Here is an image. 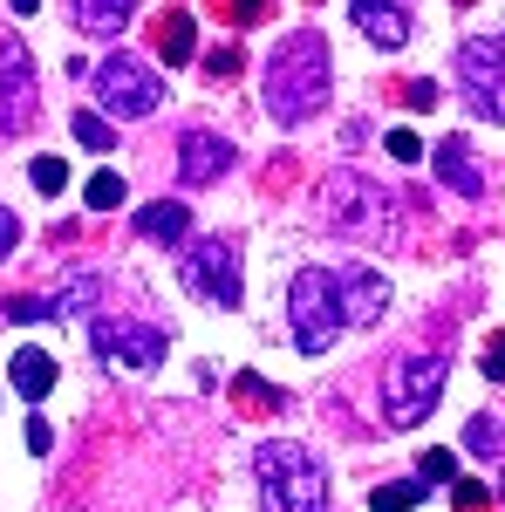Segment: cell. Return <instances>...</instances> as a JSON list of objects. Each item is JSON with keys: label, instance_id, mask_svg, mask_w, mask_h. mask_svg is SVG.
<instances>
[{"label": "cell", "instance_id": "6da1fadb", "mask_svg": "<svg viewBox=\"0 0 505 512\" xmlns=\"http://www.w3.org/2000/svg\"><path fill=\"white\" fill-rule=\"evenodd\" d=\"M328 55H335V48H328V35H314V28H294V35L267 55V110H273V123L301 130L308 117L328 110V82H335V62H328Z\"/></svg>", "mask_w": 505, "mask_h": 512}, {"label": "cell", "instance_id": "7a4b0ae2", "mask_svg": "<svg viewBox=\"0 0 505 512\" xmlns=\"http://www.w3.org/2000/svg\"><path fill=\"white\" fill-rule=\"evenodd\" d=\"M314 205H321V226L335 239H349V246H389L396 239V192H383V178H369V171H355V164H342V171H328L321 178V192H314Z\"/></svg>", "mask_w": 505, "mask_h": 512}, {"label": "cell", "instance_id": "3957f363", "mask_svg": "<svg viewBox=\"0 0 505 512\" xmlns=\"http://www.w3.org/2000/svg\"><path fill=\"white\" fill-rule=\"evenodd\" d=\"M253 472H260V506L267 512H328V472L308 444L267 437L253 451Z\"/></svg>", "mask_w": 505, "mask_h": 512}, {"label": "cell", "instance_id": "277c9868", "mask_svg": "<svg viewBox=\"0 0 505 512\" xmlns=\"http://www.w3.org/2000/svg\"><path fill=\"white\" fill-rule=\"evenodd\" d=\"M287 321H294V349L328 355V342L342 335V301H335V274L328 267H301L287 287Z\"/></svg>", "mask_w": 505, "mask_h": 512}, {"label": "cell", "instance_id": "5b68a950", "mask_svg": "<svg viewBox=\"0 0 505 512\" xmlns=\"http://www.w3.org/2000/svg\"><path fill=\"white\" fill-rule=\"evenodd\" d=\"M437 396H444V355H396L383 369V417L396 431L424 424L437 410Z\"/></svg>", "mask_w": 505, "mask_h": 512}, {"label": "cell", "instance_id": "8992f818", "mask_svg": "<svg viewBox=\"0 0 505 512\" xmlns=\"http://www.w3.org/2000/svg\"><path fill=\"white\" fill-rule=\"evenodd\" d=\"M178 280L205 308H239V294H246V280H239V239H198V246H185Z\"/></svg>", "mask_w": 505, "mask_h": 512}, {"label": "cell", "instance_id": "52a82bcc", "mask_svg": "<svg viewBox=\"0 0 505 512\" xmlns=\"http://www.w3.org/2000/svg\"><path fill=\"white\" fill-rule=\"evenodd\" d=\"M96 96H103V110L110 117H157V103H164V82H157L151 62H137V55H110V62H96Z\"/></svg>", "mask_w": 505, "mask_h": 512}, {"label": "cell", "instance_id": "ba28073f", "mask_svg": "<svg viewBox=\"0 0 505 512\" xmlns=\"http://www.w3.org/2000/svg\"><path fill=\"white\" fill-rule=\"evenodd\" d=\"M458 89L478 117L505 123V35H471L458 48Z\"/></svg>", "mask_w": 505, "mask_h": 512}, {"label": "cell", "instance_id": "9c48e42d", "mask_svg": "<svg viewBox=\"0 0 505 512\" xmlns=\"http://www.w3.org/2000/svg\"><path fill=\"white\" fill-rule=\"evenodd\" d=\"M41 117V76L21 35H0V137H21Z\"/></svg>", "mask_w": 505, "mask_h": 512}, {"label": "cell", "instance_id": "30bf717a", "mask_svg": "<svg viewBox=\"0 0 505 512\" xmlns=\"http://www.w3.org/2000/svg\"><path fill=\"white\" fill-rule=\"evenodd\" d=\"M89 349L103 355L110 369H130V376H151L164 349H171V335L151 328V321H96L89 328Z\"/></svg>", "mask_w": 505, "mask_h": 512}, {"label": "cell", "instance_id": "8fae6325", "mask_svg": "<svg viewBox=\"0 0 505 512\" xmlns=\"http://www.w3.org/2000/svg\"><path fill=\"white\" fill-rule=\"evenodd\" d=\"M335 274V301H342V328H369L389 308V280L369 267H328Z\"/></svg>", "mask_w": 505, "mask_h": 512}, {"label": "cell", "instance_id": "7c38bea8", "mask_svg": "<svg viewBox=\"0 0 505 512\" xmlns=\"http://www.w3.org/2000/svg\"><path fill=\"white\" fill-rule=\"evenodd\" d=\"M226 164H233V144H226L219 130H185V137H178V178H185V185L226 178Z\"/></svg>", "mask_w": 505, "mask_h": 512}, {"label": "cell", "instance_id": "4fadbf2b", "mask_svg": "<svg viewBox=\"0 0 505 512\" xmlns=\"http://www.w3.org/2000/svg\"><path fill=\"white\" fill-rule=\"evenodd\" d=\"M430 164H437V178H444L451 192L485 198V171H478V158H471V144H465V137H437V151H430Z\"/></svg>", "mask_w": 505, "mask_h": 512}, {"label": "cell", "instance_id": "5bb4252c", "mask_svg": "<svg viewBox=\"0 0 505 512\" xmlns=\"http://www.w3.org/2000/svg\"><path fill=\"white\" fill-rule=\"evenodd\" d=\"M349 14L376 48H403V41H410V14H403L396 0H349Z\"/></svg>", "mask_w": 505, "mask_h": 512}, {"label": "cell", "instance_id": "9a60e30c", "mask_svg": "<svg viewBox=\"0 0 505 512\" xmlns=\"http://www.w3.org/2000/svg\"><path fill=\"white\" fill-rule=\"evenodd\" d=\"M96 301H103V274H89V267H82V274H69V280H62V287H55V294H41V308H48V321L89 315Z\"/></svg>", "mask_w": 505, "mask_h": 512}, {"label": "cell", "instance_id": "2e32d148", "mask_svg": "<svg viewBox=\"0 0 505 512\" xmlns=\"http://www.w3.org/2000/svg\"><path fill=\"white\" fill-rule=\"evenodd\" d=\"M7 383L28 396V403H41V396L55 390V355L35 349V342H28V349H14V362H7Z\"/></svg>", "mask_w": 505, "mask_h": 512}, {"label": "cell", "instance_id": "e0dca14e", "mask_svg": "<svg viewBox=\"0 0 505 512\" xmlns=\"http://www.w3.org/2000/svg\"><path fill=\"white\" fill-rule=\"evenodd\" d=\"M137 14V0H69V21L82 35H123Z\"/></svg>", "mask_w": 505, "mask_h": 512}, {"label": "cell", "instance_id": "ac0fdd59", "mask_svg": "<svg viewBox=\"0 0 505 512\" xmlns=\"http://www.w3.org/2000/svg\"><path fill=\"white\" fill-rule=\"evenodd\" d=\"M137 233H144V239H164V246H178V239L192 233V212H185L178 198H151V205L137 212Z\"/></svg>", "mask_w": 505, "mask_h": 512}, {"label": "cell", "instance_id": "d6986e66", "mask_svg": "<svg viewBox=\"0 0 505 512\" xmlns=\"http://www.w3.org/2000/svg\"><path fill=\"white\" fill-rule=\"evenodd\" d=\"M157 48H164V62H192L198 28H192V14H185V7H171V14L157 21Z\"/></svg>", "mask_w": 505, "mask_h": 512}, {"label": "cell", "instance_id": "ffe728a7", "mask_svg": "<svg viewBox=\"0 0 505 512\" xmlns=\"http://www.w3.org/2000/svg\"><path fill=\"white\" fill-rule=\"evenodd\" d=\"M76 144H82V151H110V144H117V130L96 117V110H76Z\"/></svg>", "mask_w": 505, "mask_h": 512}, {"label": "cell", "instance_id": "44dd1931", "mask_svg": "<svg viewBox=\"0 0 505 512\" xmlns=\"http://www.w3.org/2000/svg\"><path fill=\"white\" fill-rule=\"evenodd\" d=\"M82 198H89V212H117V205H123V178H117V171H96Z\"/></svg>", "mask_w": 505, "mask_h": 512}, {"label": "cell", "instance_id": "7402d4cb", "mask_svg": "<svg viewBox=\"0 0 505 512\" xmlns=\"http://www.w3.org/2000/svg\"><path fill=\"white\" fill-rule=\"evenodd\" d=\"M465 444L478 451V458H492V451H505V424H499V417H471Z\"/></svg>", "mask_w": 505, "mask_h": 512}, {"label": "cell", "instance_id": "603a6c76", "mask_svg": "<svg viewBox=\"0 0 505 512\" xmlns=\"http://www.w3.org/2000/svg\"><path fill=\"white\" fill-rule=\"evenodd\" d=\"M417 499H424V485H417V478H396V485L376 492V512H410Z\"/></svg>", "mask_w": 505, "mask_h": 512}, {"label": "cell", "instance_id": "cb8c5ba5", "mask_svg": "<svg viewBox=\"0 0 505 512\" xmlns=\"http://www.w3.org/2000/svg\"><path fill=\"white\" fill-rule=\"evenodd\" d=\"M28 178H35V192H48V198L69 192V164H62V158H35V164H28Z\"/></svg>", "mask_w": 505, "mask_h": 512}, {"label": "cell", "instance_id": "d4e9b609", "mask_svg": "<svg viewBox=\"0 0 505 512\" xmlns=\"http://www.w3.org/2000/svg\"><path fill=\"white\" fill-rule=\"evenodd\" d=\"M383 151H389V158H396V164H417V158H424V137L396 123V130H389V137H383Z\"/></svg>", "mask_w": 505, "mask_h": 512}, {"label": "cell", "instance_id": "484cf974", "mask_svg": "<svg viewBox=\"0 0 505 512\" xmlns=\"http://www.w3.org/2000/svg\"><path fill=\"white\" fill-rule=\"evenodd\" d=\"M417 478H424V485H444V478H458V458H451V451H424V458H417Z\"/></svg>", "mask_w": 505, "mask_h": 512}, {"label": "cell", "instance_id": "4316f807", "mask_svg": "<svg viewBox=\"0 0 505 512\" xmlns=\"http://www.w3.org/2000/svg\"><path fill=\"white\" fill-rule=\"evenodd\" d=\"M205 69H212L219 82H233L239 76V48H233V41H226V48H212V55H205Z\"/></svg>", "mask_w": 505, "mask_h": 512}, {"label": "cell", "instance_id": "83f0119b", "mask_svg": "<svg viewBox=\"0 0 505 512\" xmlns=\"http://www.w3.org/2000/svg\"><path fill=\"white\" fill-rule=\"evenodd\" d=\"M14 246H21V219H14V212H7V205H0V260H7V253H14Z\"/></svg>", "mask_w": 505, "mask_h": 512}, {"label": "cell", "instance_id": "f1b7e54d", "mask_svg": "<svg viewBox=\"0 0 505 512\" xmlns=\"http://www.w3.org/2000/svg\"><path fill=\"white\" fill-rule=\"evenodd\" d=\"M485 376H492V383H505V328L492 335V349H485Z\"/></svg>", "mask_w": 505, "mask_h": 512}, {"label": "cell", "instance_id": "f546056e", "mask_svg": "<svg viewBox=\"0 0 505 512\" xmlns=\"http://www.w3.org/2000/svg\"><path fill=\"white\" fill-rule=\"evenodd\" d=\"M48 444H55V431H48V424L35 417V424H28V451H48Z\"/></svg>", "mask_w": 505, "mask_h": 512}, {"label": "cell", "instance_id": "4dcf8cb0", "mask_svg": "<svg viewBox=\"0 0 505 512\" xmlns=\"http://www.w3.org/2000/svg\"><path fill=\"white\" fill-rule=\"evenodd\" d=\"M7 7H14V14H35V7H41V0H7Z\"/></svg>", "mask_w": 505, "mask_h": 512}, {"label": "cell", "instance_id": "1f68e13d", "mask_svg": "<svg viewBox=\"0 0 505 512\" xmlns=\"http://www.w3.org/2000/svg\"><path fill=\"white\" fill-rule=\"evenodd\" d=\"M233 7H239V14H260V0H233Z\"/></svg>", "mask_w": 505, "mask_h": 512}, {"label": "cell", "instance_id": "d6a6232c", "mask_svg": "<svg viewBox=\"0 0 505 512\" xmlns=\"http://www.w3.org/2000/svg\"><path fill=\"white\" fill-rule=\"evenodd\" d=\"M499 499H505V492H499Z\"/></svg>", "mask_w": 505, "mask_h": 512}]
</instances>
